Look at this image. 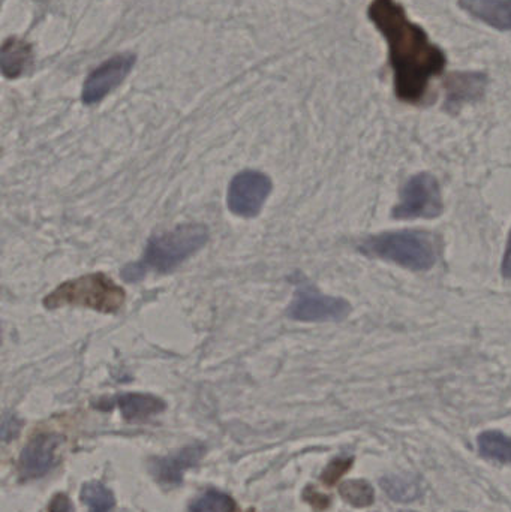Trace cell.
Wrapping results in <instances>:
<instances>
[{
	"instance_id": "obj_1",
	"label": "cell",
	"mask_w": 511,
	"mask_h": 512,
	"mask_svg": "<svg viewBox=\"0 0 511 512\" xmlns=\"http://www.w3.org/2000/svg\"><path fill=\"white\" fill-rule=\"evenodd\" d=\"M368 15L389 44L396 95L417 104L428 93L432 78L446 69V54L429 41L428 33L408 18L396 0H372Z\"/></svg>"
},
{
	"instance_id": "obj_2",
	"label": "cell",
	"mask_w": 511,
	"mask_h": 512,
	"mask_svg": "<svg viewBox=\"0 0 511 512\" xmlns=\"http://www.w3.org/2000/svg\"><path fill=\"white\" fill-rule=\"evenodd\" d=\"M207 240L209 228L203 224L180 225L170 233L153 237L147 243L143 258L123 268V279L138 282L149 273H168L203 249Z\"/></svg>"
},
{
	"instance_id": "obj_3",
	"label": "cell",
	"mask_w": 511,
	"mask_h": 512,
	"mask_svg": "<svg viewBox=\"0 0 511 512\" xmlns=\"http://www.w3.org/2000/svg\"><path fill=\"white\" fill-rule=\"evenodd\" d=\"M125 303V291L104 273L86 274L57 286L44 298L47 309L65 306L89 307L101 313H116Z\"/></svg>"
},
{
	"instance_id": "obj_4",
	"label": "cell",
	"mask_w": 511,
	"mask_h": 512,
	"mask_svg": "<svg viewBox=\"0 0 511 512\" xmlns=\"http://www.w3.org/2000/svg\"><path fill=\"white\" fill-rule=\"evenodd\" d=\"M363 254L396 262L413 271L431 270L437 262L434 239L423 231H393L369 237L360 245Z\"/></svg>"
},
{
	"instance_id": "obj_5",
	"label": "cell",
	"mask_w": 511,
	"mask_h": 512,
	"mask_svg": "<svg viewBox=\"0 0 511 512\" xmlns=\"http://www.w3.org/2000/svg\"><path fill=\"white\" fill-rule=\"evenodd\" d=\"M443 209L440 183L432 174L419 173L405 183L392 216L395 219H434Z\"/></svg>"
},
{
	"instance_id": "obj_6",
	"label": "cell",
	"mask_w": 511,
	"mask_h": 512,
	"mask_svg": "<svg viewBox=\"0 0 511 512\" xmlns=\"http://www.w3.org/2000/svg\"><path fill=\"white\" fill-rule=\"evenodd\" d=\"M296 285V294L288 309L290 318L303 322H329L342 321L350 315V303L344 298L324 295L306 279L297 280Z\"/></svg>"
},
{
	"instance_id": "obj_7",
	"label": "cell",
	"mask_w": 511,
	"mask_h": 512,
	"mask_svg": "<svg viewBox=\"0 0 511 512\" xmlns=\"http://www.w3.org/2000/svg\"><path fill=\"white\" fill-rule=\"evenodd\" d=\"M272 180L260 171H242L231 180L228 189V209L242 218L260 215L264 203L272 192Z\"/></svg>"
},
{
	"instance_id": "obj_8",
	"label": "cell",
	"mask_w": 511,
	"mask_h": 512,
	"mask_svg": "<svg viewBox=\"0 0 511 512\" xmlns=\"http://www.w3.org/2000/svg\"><path fill=\"white\" fill-rule=\"evenodd\" d=\"M134 63L135 56L131 53L117 54L102 63L84 81L83 96H81L84 104H98L105 96L110 95L128 77Z\"/></svg>"
},
{
	"instance_id": "obj_9",
	"label": "cell",
	"mask_w": 511,
	"mask_h": 512,
	"mask_svg": "<svg viewBox=\"0 0 511 512\" xmlns=\"http://www.w3.org/2000/svg\"><path fill=\"white\" fill-rule=\"evenodd\" d=\"M60 438L54 433H39L27 442L18 460V471L24 480L44 477L56 460Z\"/></svg>"
},
{
	"instance_id": "obj_10",
	"label": "cell",
	"mask_w": 511,
	"mask_h": 512,
	"mask_svg": "<svg viewBox=\"0 0 511 512\" xmlns=\"http://www.w3.org/2000/svg\"><path fill=\"white\" fill-rule=\"evenodd\" d=\"M203 456V445H189L179 453L153 459L150 463V472L161 486L177 487L182 484L185 472L197 466Z\"/></svg>"
},
{
	"instance_id": "obj_11",
	"label": "cell",
	"mask_w": 511,
	"mask_h": 512,
	"mask_svg": "<svg viewBox=\"0 0 511 512\" xmlns=\"http://www.w3.org/2000/svg\"><path fill=\"white\" fill-rule=\"evenodd\" d=\"M486 81L488 78L482 72H455L447 81L446 107L455 110L467 102L482 98Z\"/></svg>"
},
{
	"instance_id": "obj_12",
	"label": "cell",
	"mask_w": 511,
	"mask_h": 512,
	"mask_svg": "<svg viewBox=\"0 0 511 512\" xmlns=\"http://www.w3.org/2000/svg\"><path fill=\"white\" fill-rule=\"evenodd\" d=\"M459 6L495 29L511 30V0H459Z\"/></svg>"
},
{
	"instance_id": "obj_13",
	"label": "cell",
	"mask_w": 511,
	"mask_h": 512,
	"mask_svg": "<svg viewBox=\"0 0 511 512\" xmlns=\"http://www.w3.org/2000/svg\"><path fill=\"white\" fill-rule=\"evenodd\" d=\"M111 403L120 409L126 421H132V423L147 420L165 409L164 400L152 394H120L116 399L111 400Z\"/></svg>"
},
{
	"instance_id": "obj_14",
	"label": "cell",
	"mask_w": 511,
	"mask_h": 512,
	"mask_svg": "<svg viewBox=\"0 0 511 512\" xmlns=\"http://www.w3.org/2000/svg\"><path fill=\"white\" fill-rule=\"evenodd\" d=\"M381 487H383L386 495L395 502H408L417 501L422 498L425 493L422 480L414 477V475H390L381 480Z\"/></svg>"
},
{
	"instance_id": "obj_15",
	"label": "cell",
	"mask_w": 511,
	"mask_h": 512,
	"mask_svg": "<svg viewBox=\"0 0 511 512\" xmlns=\"http://www.w3.org/2000/svg\"><path fill=\"white\" fill-rule=\"evenodd\" d=\"M32 59V51L27 44L20 39H9L2 47V56H0V66L3 74L9 78L18 77L26 71Z\"/></svg>"
},
{
	"instance_id": "obj_16",
	"label": "cell",
	"mask_w": 511,
	"mask_h": 512,
	"mask_svg": "<svg viewBox=\"0 0 511 512\" xmlns=\"http://www.w3.org/2000/svg\"><path fill=\"white\" fill-rule=\"evenodd\" d=\"M477 442L483 457L503 465H511V436L498 430H488L479 436Z\"/></svg>"
},
{
	"instance_id": "obj_17",
	"label": "cell",
	"mask_w": 511,
	"mask_h": 512,
	"mask_svg": "<svg viewBox=\"0 0 511 512\" xmlns=\"http://www.w3.org/2000/svg\"><path fill=\"white\" fill-rule=\"evenodd\" d=\"M81 501L89 507V512H113L116 505L111 490L98 481L84 484L81 490Z\"/></svg>"
},
{
	"instance_id": "obj_18",
	"label": "cell",
	"mask_w": 511,
	"mask_h": 512,
	"mask_svg": "<svg viewBox=\"0 0 511 512\" xmlns=\"http://www.w3.org/2000/svg\"><path fill=\"white\" fill-rule=\"evenodd\" d=\"M189 512H237L236 502L219 490H207L189 505Z\"/></svg>"
},
{
	"instance_id": "obj_19",
	"label": "cell",
	"mask_w": 511,
	"mask_h": 512,
	"mask_svg": "<svg viewBox=\"0 0 511 512\" xmlns=\"http://www.w3.org/2000/svg\"><path fill=\"white\" fill-rule=\"evenodd\" d=\"M339 493H341L342 499L347 504L353 505L356 508H365L374 504V487L366 480L345 481L339 487Z\"/></svg>"
},
{
	"instance_id": "obj_20",
	"label": "cell",
	"mask_w": 511,
	"mask_h": 512,
	"mask_svg": "<svg viewBox=\"0 0 511 512\" xmlns=\"http://www.w3.org/2000/svg\"><path fill=\"white\" fill-rule=\"evenodd\" d=\"M353 465V459H336L327 466L323 474V481L327 486H333Z\"/></svg>"
},
{
	"instance_id": "obj_21",
	"label": "cell",
	"mask_w": 511,
	"mask_h": 512,
	"mask_svg": "<svg viewBox=\"0 0 511 512\" xmlns=\"http://www.w3.org/2000/svg\"><path fill=\"white\" fill-rule=\"evenodd\" d=\"M18 430H20V421L17 420L15 417H3L2 421V439L3 442H8L9 439L15 438V435H17Z\"/></svg>"
},
{
	"instance_id": "obj_22",
	"label": "cell",
	"mask_w": 511,
	"mask_h": 512,
	"mask_svg": "<svg viewBox=\"0 0 511 512\" xmlns=\"http://www.w3.org/2000/svg\"><path fill=\"white\" fill-rule=\"evenodd\" d=\"M48 512H72V505L69 499L65 495H57L56 498L51 501Z\"/></svg>"
},
{
	"instance_id": "obj_23",
	"label": "cell",
	"mask_w": 511,
	"mask_h": 512,
	"mask_svg": "<svg viewBox=\"0 0 511 512\" xmlns=\"http://www.w3.org/2000/svg\"><path fill=\"white\" fill-rule=\"evenodd\" d=\"M501 271H503V276L506 277V279H511V231L509 234V240H507L506 254H504L503 267H501Z\"/></svg>"
},
{
	"instance_id": "obj_24",
	"label": "cell",
	"mask_w": 511,
	"mask_h": 512,
	"mask_svg": "<svg viewBox=\"0 0 511 512\" xmlns=\"http://www.w3.org/2000/svg\"><path fill=\"white\" fill-rule=\"evenodd\" d=\"M404 512H411V511H404Z\"/></svg>"
}]
</instances>
